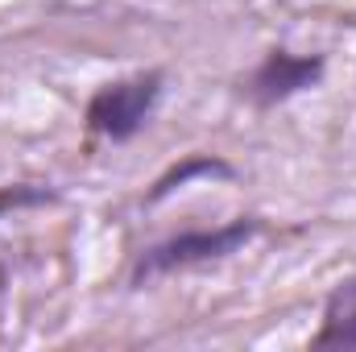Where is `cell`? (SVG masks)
Here are the masks:
<instances>
[{"label": "cell", "instance_id": "6da1fadb", "mask_svg": "<svg viewBox=\"0 0 356 352\" xmlns=\"http://www.w3.org/2000/svg\"><path fill=\"white\" fill-rule=\"evenodd\" d=\"M257 220L253 216H241L224 228H199V232H178L170 241L145 249L137 265H133V286H145L154 282L158 273H170V269H182V265H203V262H216V257H228L236 253L241 245H249L257 237Z\"/></svg>", "mask_w": 356, "mask_h": 352}, {"label": "cell", "instance_id": "7a4b0ae2", "mask_svg": "<svg viewBox=\"0 0 356 352\" xmlns=\"http://www.w3.org/2000/svg\"><path fill=\"white\" fill-rule=\"evenodd\" d=\"M162 83H166L162 71H141V75L104 83L88 99V129L108 141H129L154 116V108L162 99Z\"/></svg>", "mask_w": 356, "mask_h": 352}, {"label": "cell", "instance_id": "3957f363", "mask_svg": "<svg viewBox=\"0 0 356 352\" xmlns=\"http://www.w3.org/2000/svg\"><path fill=\"white\" fill-rule=\"evenodd\" d=\"M323 79V58L319 54H290V50H269L261 58V67L253 71L249 79V95L261 104V108H273L298 91L315 88Z\"/></svg>", "mask_w": 356, "mask_h": 352}, {"label": "cell", "instance_id": "277c9868", "mask_svg": "<svg viewBox=\"0 0 356 352\" xmlns=\"http://www.w3.org/2000/svg\"><path fill=\"white\" fill-rule=\"evenodd\" d=\"M315 349H356V273L344 278L327 303H323V323L311 340Z\"/></svg>", "mask_w": 356, "mask_h": 352}, {"label": "cell", "instance_id": "5b68a950", "mask_svg": "<svg viewBox=\"0 0 356 352\" xmlns=\"http://www.w3.org/2000/svg\"><path fill=\"white\" fill-rule=\"evenodd\" d=\"M228 175H232V166H228V162H220V158H211V154H191L182 166H170L166 175L154 182V191H149V203H158V199L175 195L178 186H186L191 178H228Z\"/></svg>", "mask_w": 356, "mask_h": 352}, {"label": "cell", "instance_id": "8992f818", "mask_svg": "<svg viewBox=\"0 0 356 352\" xmlns=\"http://www.w3.org/2000/svg\"><path fill=\"white\" fill-rule=\"evenodd\" d=\"M42 199H50V195H46V191H25V186H21V191H4V195H0V211H4V207H17V203H42Z\"/></svg>", "mask_w": 356, "mask_h": 352}]
</instances>
